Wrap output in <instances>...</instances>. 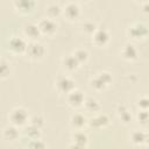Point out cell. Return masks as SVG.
I'll return each instance as SVG.
<instances>
[{
    "mask_svg": "<svg viewBox=\"0 0 149 149\" xmlns=\"http://www.w3.org/2000/svg\"><path fill=\"white\" fill-rule=\"evenodd\" d=\"M8 119L10 121V125H14L17 128H20V127H24L28 123L29 115H28V112L23 107H15L9 113Z\"/></svg>",
    "mask_w": 149,
    "mask_h": 149,
    "instance_id": "cell-1",
    "label": "cell"
},
{
    "mask_svg": "<svg viewBox=\"0 0 149 149\" xmlns=\"http://www.w3.org/2000/svg\"><path fill=\"white\" fill-rule=\"evenodd\" d=\"M113 81V77L109 72L107 71H102V72H99L95 77H93L90 81V85L93 90L95 91H101V90H105L107 86H109Z\"/></svg>",
    "mask_w": 149,
    "mask_h": 149,
    "instance_id": "cell-2",
    "label": "cell"
},
{
    "mask_svg": "<svg viewBox=\"0 0 149 149\" xmlns=\"http://www.w3.org/2000/svg\"><path fill=\"white\" fill-rule=\"evenodd\" d=\"M24 54L31 61H41L45 55V48L38 41H30L27 44V49Z\"/></svg>",
    "mask_w": 149,
    "mask_h": 149,
    "instance_id": "cell-3",
    "label": "cell"
},
{
    "mask_svg": "<svg viewBox=\"0 0 149 149\" xmlns=\"http://www.w3.org/2000/svg\"><path fill=\"white\" fill-rule=\"evenodd\" d=\"M127 35L129 38H132L134 41H141L148 36V28L142 22H135L128 27Z\"/></svg>",
    "mask_w": 149,
    "mask_h": 149,
    "instance_id": "cell-4",
    "label": "cell"
},
{
    "mask_svg": "<svg viewBox=\"0 0 149 149\" xmlns=\"http://www.w3.org/2000/svg\"><path fill=\"white\" fill-rule=\"evenodd\" d=\"M37 26L40 28L41 35H45V36H54L57 33V28H58L55 20L50 19V17H45V19L40 20Z\"/></svg>",
    "mask_w": 149,
    "mask_h": 149,
    "instance_id": "cell-5",
    "label": "cell"
},
{
    "mask_svg": "<svg viewBox=\"0 0 149 149\" xmlns=\"http://www.w3.org/2000/svg\"><path fill=\"white\" fill-rule=\"evenodd\" d=\"M27 41L20 36H12L8 41V50L15 55H21L26 52Z\"/></svg>",
    "mask_w": 149,
    "mask_h": 149,
    "instance_id": "cell-6",
    "label": "cell"
},
{
    "mask_svg": "<svg viewBox=\"0 0 149 149\" xmlns=\"http://www.w3.org/2000/svg\"><path fill=\"white\" fill-rule=\"evenodd\" d=\"M91 36H92V43L100 48L107 45L109 42V38H111L109 33L104 28H97L91 34Z\"/></svg>",
    "mask_w": 149,
    "mask_h": 149,
    "instance_id": "cell-7",
    "label": "cell"
},
{
    "mask_svg": "<svg viewBox=\"0 0 149 149\" xmlns=\"http://www.w3.org/2000/svg\"><path fill=\"white\" fill-rule=\"evenodd\" d=\"M55 86H56L58 92L64 93V94H68L70 91L76 88L73 79L70 78L69 76H61V77H58L56 83H55Z\"/></svg>",
    "mask_w": 149,
    "mask_h": 149,
    "instance_id": "cell-8",
    "label": "cell"
},
{
    "mask_svg": "<svg viewBox=\"0 0 149 149\" xmlns=\"http://www.w3.org/2000/svg\"><path fill=\"white\" fill-rule=\"evenodd\" d=\"M13 6L15 10L20 14H30L36 7V1L35 0H13Z\"/></svg>",
    "mask_w": 149,
    "mask_h": 149,
    "instance_id": "cell-9",
    "label": "cell"
},
{
    "mask_svg": "<svg viewBox=\"0 0 149 149\" xmlns=\"http://www.w3.org/2000/svg\"><path fill=\"white\" fill-rule=\"evenodd\" d=\"M84 93L77 88H73L72 91H70L66 94V101L69 104V106H71L72 108H78L80 106H83L84 102Z\"/></svg>",
    "mask_w": 149,
    "mask_h": 149,
    "instance_id": "cell-10",
    "label": "cell"
},
{
    "mask_svg": "<svg viewBox=\"0 0 149 149\" xmlns=\"http://www.w3.org/2000/svg\"><path fill=\"white\" fill-rule=\"evenodd\" d=\"M62 14L68 19L69 21H76L80 16V7L76 2H69L65 5V7L62 9Z\"/></svg>",
    "mask_w": 149,
    "mask_h": 149,
    "instance_id": "cell-11",
    "label": "cell"
},
{
    "mask_svg": "<svg viewBox=\"0 0 149 149\" xmlns=\"http://www.w3.org/2000/svg\"><path fill=\"white\" fill-rule=\"evenodd\" d=\"M121 56H122L123 59L129 61V62H133V61L137 59L139 51H137L136 47L133 43H126L122 47V49H121Z\"/></svg>",
    "mask_w": 149,
    "mask_h": 149,
    "instance_id": "cell-12",
    "label": "cell"
},
{
    "mask_svg": "<svg viewBox=\"0 0 149 149\" xmlns=\"http://www.w3.org/2000/svg\"><path fill=\"white\" fill-rule=\"evenodd\" d=\"M71 140H72L71 147H74V148H85L87 146V142H88L87 135L84 132H81V129L76 130L72 134Z\"/></svg>",
    "mask_w": 149,
    "mask_h": 149,
    "instance_id": "cell-13",
    "label": "cell"
},
{
    "mask_svg": "<svg viewBox=\"0 0 149 149\" xmlns=\"http://www.w3.org/2000/svg\"><path fill=\"white\" fill-rule=\"evenodd\" d=\"M23 34L30 41H37L38 37L41 36V31H40V28H38L37 23H27V24H24Z\"/></svg>",
    "mask_w": 149,
    "mask_h": 149,
    "instance_id": "cell-14",
    "label": "cell"
},
{
    "mask_svg": "<svg viewBox=\"0 0 149 149\" xmlns=\"http://www.w3.org/2000/svg\"><path fill=\"white\" fill-rule=\"evenodd\" d=\"M108 123H109V118H108L106 114H104V113L93 116V118L90 119V121H88L90 127L95 128V129L105 128L106 126H108Z\"/></svg>",
    "mask_w": 149,
    "mask_h": 149,
    "instance_id": "cell-15",
    "label": "cell"
},
{
    "mask_svg": "<svg viewBox=\"0 0 149 149\" xmlns=\"http://www.w3.org/2000/svg\"><path fill=\"white\" fill-rule=\"evenodd\" d=\"M62 68L65 70V71H69V72H72L74 70H77L79 68V63L76 61V58L73 57V55H66L62 58Z\"/></svg>",
    "mask_w": 149,
    "mask_h": 149,
    "instance_id": "cell-16",
    "label": "cell"
},
{
    "mask_svg": "<svg viewBox=\"0 0 149 149\" xmlns=\"http://www.w3.org/2000/svg\"><path fill=\"white\" fill-rule=\"evenodd\" d=\"M87 123V120L86 118L84 116V114L81 113H74L71 115L70 118V125L72 128H74L76 130H79V129H83Z\"/></svg>",
    "mask_w": 149,
    "mask_h": 149,
    "instance_id": "cell-17",
    "label": "cell"
},
{
    "mask_svg": "<svg viewBox=\"0 0 149 149\" xmlns=\"http://www.w3.org/2000/svg\"><path fill=\"white\" fill-rule=\"evenodd\" d=\"M19 135H20L19 128H17L16 126H14V125L7 126V127L3 129V132H2V137H3L6 141H10V142L17 140V139H19Z\"/></svg>",
    "mask_w": 149,
    "mask_h": 149,
    "instance_id": "cell-18",
    "label": "cell"
},
{
    "mask_svg": "<svg viewBox=\"0 0 149 149\" xmlns=\"http://www.w3.org/2000/svg\"><path fill=\"white\" fill-rule=\"evenodd\" d=\"M130 139H132V142L134 144L142 146V144L147 143V141H148V134L144 130H135V132L132 133Z\"/></svg>",
    "mask_w": 149,
    "mask_h": 149,
    "instance_id": "cell-19",
    "label": "cell"
},
{
    "mask_svg": "<svg viewBox=\"0 0 149 149\" xmlns=\"http://www.w3.org/2000/svg\"><path fill=\"white\" fill-rule=\"evenodd\" d=\"M118 115H119V119L121 120L122 123L128 125L132 122V114H130V111L128 109V107L126 105H120L118 107Z\"/></svg>",
    "mask_w": 149,
    "mask_h": 149,
    "instance_id": "cell-20",
    "label": "cell"
},
{
    "mask_svg": "<svg viewBox=\"0 0 149 149\" xmlns=\"http://www.w3.org/2000/svg\"><path fill=\"white\" fill-rule=\"evenodd\" d=\"M83 106L85 107V109L87 112H98V111H100V104H99V101L95 98H92V97L85 98L84 99V102H83Z\"/></svg>",
    "mask_w": 149,
    "mask_h": 149,
    "instance_id": "cell-21",
    "label": "cell"
},
{
    "mask_svg": "<svg viewBox=\"0 0 149 149\" xmlns=\"http://www.w3.org/2000/svg\"><path fill=\"white\" fill-rule=\"evenodd\" d=\"M72 55H73V57L76 58V61L79 63V65L83 64V63H86L87 59H88V52H87L85 49H81V48L76 49V50L72 52Z\"/></svg>",
    "mask_w": 149,
    "mask_h": 149,
    "instance_id": "cell-22",
    "label": "cell"
},
{
    "mask_svg": "<svg viewBox=\"0 0 149 149\" xmlns=\"http://www.w3.org/2000/svg\"><path fill=\"white\" fill-rule=\"evenodd\" d=\"M62 14V8L57 3H51L47 7V15L50 19H56Z\"/></svg>",
    "mask_w": 149,
    "mask_h": 149,
    "instance_id": "cell-23",
    "label": "cell"
},
{
    "mask_svg": "<svg viewBox=\"0 0 149 149\" xmlns=\"http://www.w3.org/2000/svg\"><path fill=\"white\" fill-rule=\"evenodd\" d=\"M9 74H10V64L6 59L0 58V79H5L9 77Z\"/></svg>",
    "mask_w": 149,
    "mask_h": 149,
    "instance_id": "cell-24",
    "label": "cell"
},
{
    "mask_svg": "<svg viewBox=\"0 0 149 149\" xmlns=\"http://www.w3.org/2000/svg\"><path fill=\"white\" fill-rule=\"evenodd\" d=\"M26 135L28 136L29 140H36V139H40L41 137V129L33 126V125H29L27 128H26Z\"/></svg>",
    "mask_w": 149,
    "mask_h": 149,
    "instance_id": "cell-25",
    "label": "cell"
},
{
    "mask_svg": "<svg viewBox=\"0 0 149 149\" xmlns=\"http://www.w3.org/2000/svg\"><path fill=\"white\" fill-rule=\"evenodd\" d=\"M29 122H30V125H33V126H35L40 129H42L43 126H44V119L38 114H35L31 118H29Z\"/></svg>",
    "mask_w": 149,
    "mask_h": 149,
    "instance_id": "cell-26",
    "label": "cell"
},
{
    "mask_svg": "<svg viewBox=\"0 0 149 149\" xmlns=\"http://www.w3.org/2000/svg\"><path fill=\"white\" fill-rule=\"evenodd\" d=\"M136 118H137V121H139L141 125L147 126L148 119H149V116H148V111H146V109H140Z\"/></svg>",
    "mask_w": 149,
    "mask_h": 149,
    "instance_id": "cell-27",
    "label": "cell"
},
{
    "mask_svg": "<svg viewBox=\"0 0 149 149\" xmlns=\"http://www.w3.org/2000/svg\"><path fill=\"white\" fill-rule=\"evenodd\" d=\"M28 147L29 148H34V149H43L47 147V144L40 140V139H36V140H30V142L28 143Z\"/></svg>",
    "mask_w": 149,
    "mask_h": 149,
    "instance_id": "cell-28",
    "label": "cell"
},
{
    "mask_svg": "<svg viewBox=\"0 0 149 149\" xmlns=\"http://www.w3.org/2000/svg\"><path fill=\"white\" fill-rule=\"evenodd\" d=\"M97 28H98L97 24H95L94 22H92V21H86V22L83 24V30H84L86 34H90V35H91Z\"/></svg>",
    "mask_w": 149,
    "mask_h": 149,
    "instance_id": "cell-29",
    "label": "cell"
},
{
    "mask_svg": "<svg viewBox=\"0 0 149 149\" xmlns=\"http://www.w3.org/2000/svg\"><path fill=\"white\" fill-rule=\"evenodd\" d=\"M148 105H149L148 98H147V97H141L140 100H139V102H137L139 108H140V109H146V111H148Z\"/></svg>",
    "mask_w": 149,
    "mask_h": 149,
    "instance_id": "cell-30",
    "label": "cell"
},
{
    "mask_svg": "<svg viewBox=\"0 0 149 149\" xmlns=\"http://www.w3.org/2000/svg\"><path fill=\"white\" fill-rule=\"evenodd\" d=\"M134 1H136V2H139V3H143V2H146V0H134Z\"/></svg>",
    "mask_w": 149,
    "mask_h": 149,
    "instance_id": "cell-31",
    "label": "cell"
},
{
    "mask_svg": "<svg viewBox=\"0 0 149 149\" xmlns=\"http://www.w3.org/2000/svg\"><path fill=\"white\" fill-rule=\"evenodd\" d=\"M80 1H88V0H80Z\"/></svg>",
    "mask_w": 149,
    "mask_h": 149,
    "instance_id": "cell-32",
    "label": "cell"
}]
</instances>
